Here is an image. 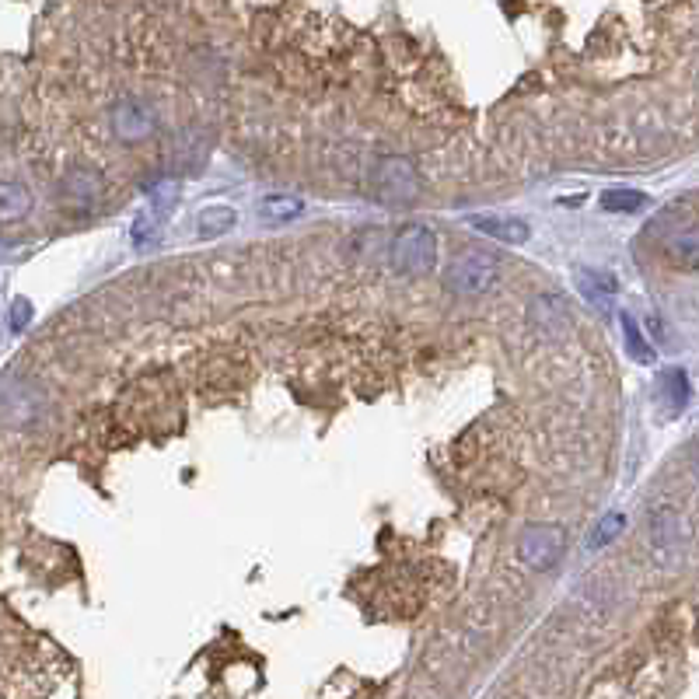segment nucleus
Segmentation results:
<instances>
[{
  "label": "nucleus",
  "mask_w": 699,
  "mask_h": 699,
  "mask_svg": "<svg viewBox=\"0 0 699 699\" xmlns=\"http://www.w3.org/2000/svg\"><path fill=\"white\" fill-rule=\"evenodd\" d=\"M528 322H532L535 336H542V340H563L570 333V326H574L570 301L563 294H539L528 305Z\"/></svg>",
  "instance_id": "423d86ee"
},
{
  "label": "nucleus",
  "mask_w": 699,
  "mask_h": 699,
  "mask_svg": "<svg viewBox=\"0 0 699 699\" xmlns=\"http://www.w3.org/2000/svg\"><path fill=\"white\" fill-rule=\"evenodd\" d=\"M112 133H116L123 144H137L154 133V112L147 109L137 98H123V102L112 109Z\"/></svg>",
  "instance_id": "0eeeda50"
},
{
  "label": "nucleus",
  "mask_w": 699,
  "mask_h": 699,
  "mask_svg": "<svg viewBox=\"0 0 699 699\" xmlns=\"http://www.w3.org/2000/svg\"><path fill=\"white\" fill-rule=\"evenodd\" d=\"M235 221H238V214L231 207H207V210H200V217H196V235L217 238L228 228H235Z\"/></svg>",
  "instance_id": "f3484780"
},
{
  "label": "nucleus",
  "mask_w": 699,
  "mask_h": 699,
  "mask_svg": "<svg viewBox=\"0 0 699 699\" xmlns=\"http://www.w3.org/2000/svg\"><path fill=\"white\" fill-rule=\"evenodd\" d=\"M689 469H693V476L699 479V444L693 448V455H689Z\"/></svg>",
  "instance_id": "5701e85b"
},
{
  "label": "nucleus",
  "mask_w": 699,
  "mask_h": 699,
  "mask_svg": "<svg viewBox=\"0 0 699 699\" xmlns=\"http://www.w3.org/2000/svg\"><path fill=\"white\" fill-rule=\"evenodd\" d=\"M28 210H32V193H28V186H21V182H4V186H0V217L11 224V221H18V217H25Z\"/></svg>",
  "instance_id": "ddd939ff"
},
{
  "label": "nucleus",
  "mask_w": 699,
  "mask_h": 699,
  "mask_svg": "<svg viewBox=\"0 0 699 699\" xmlns=\"http://www.w3.org/2000/svg\"><path fill=\"white\" fill-rule=\"evenodd\" d=\"M60 193L63 203L74 210H91L102 196V175L95 168H70L60 179Z\"/></svg>",
  "instance_id": "6e6552de"
},
{
  "label": "nucleus",
  "mask_w": 699,
  "mask_h": 699,
  "mask_svg": "<svg viewBox=\"0 0 699 699\" xmlns=\"http://www.w3.org/2000/svg\"><path fill=\"white\" fill-rule=\"evenodd\" d=\"M647 542H651V553L661 567H672L686 556L689 549V525L679 511L665 507V511H654L651 518V532H647Z\"/></svg>",
  "instance_id": "39448f33"
},
{
  "label": "nucleus",
  "mask_w": 699,
  "mask_h": 699,
  "mask_svg": "<svg viewBox=\"0 0 699 699\" xmlns=\"http://www.w3.org/2000/svg\"><path fill=\"white\" fill-rule=\"evenodd\" d=\"M469 224L476 231H483V235L504 242V245H525L528 242V224L518 221V217H486V214H479V217H472Z\"/></svg>",
  "instance_id": "f8f14e48"
},
{
  "label": "nucleus",
  "mask_w": 699,
  "mask_h": 699,
  "mask_svg": "<svg viewBox=\"0 0 699 699\" xmlns=\"http://www.w3.org/2000/svg\"><path fill=\"white\" fill-rule=\"evenodd\" d=\"M371 193L378 196L385 207H409V203H416L423 193L420 172H416L413 161L402 158V154H385V158H378L371 168Z\"/></svg>",
  "instance_id": "f257e3e1"
},
{
  "label": "nucleus",
  "mask_w": 699,
  "mask_h": 699,
  "mask_svg": "<svg viewBox=\"0 0 699 699\" xmlns=\"http://www.w3.org/2000/svg\"><path fill=\"white\" fill-rule=\"evenodd\" d=\"M567 532L560 525H528L518 539V560L535 574H546L563 560Z\"/></svg>",
  "instance_id": "20e7f679"
},
{
  "label": "nucleus",
  "mask_w": 699,
  "mask_h": 699,
  "mask_svg": "<svg viewBox=\"0 0 699 699\" xmlns=\"http://www.w3.org/2000/svg\"><path fill=\"white\" fill-rule=\"evenodd\" d=\"M175 203H179V182H175V179H161V186L151 193V210L161 217V221H165V217L175 210Z\"/></svg>",
  "instance_id": "aec40b11"
},
{
  "label": "nucleus",
  "mask_w": 699,
  "mask_h": 699,
  "mask_svg": "<svg viewBox=\"0 0 699 699\" xmlns=\"http://www.w3.org/2000/svg\"><path fill=\"white\" fill-rule=\"evenodd\" d=\"M602 207L612 214H633V210L647 207V196L637 189H609V193H602Z\"/></svg>",
  "instance_id": "a211bd4d"
},
{
  "label": "nucleus",
  "mask_w": 699,
  "mask_h": 699,
  "mask_svg": "<svg viewBox=\"0 0 699 699\" xmlns=\"http://www.w3.org/2000/svg\"><path fill=\"white\" fill-rule=\"evenodd\" d=\"M437 266V235L427 224H402L392 238V270L399 277H427Z\"/></svg>",
  "instance_id": "f03ea898"
},
{
  "label": "nucleus",
  "mask_w": 699,
  "mask_h": 699,
  "mask_svg": "<svg viewBox=\"0 0 699 699\" xmlns=\"http://www.w3.org/2000/svg\"><path fill=\"white\" fill-rule=\"evenodd\" d=\"M577 284H581V294L598 308V312H612V301H616V277L612 273H602V270H581L577 273Z\"/></svg>",
  "instance_id": "9d476101"
},
{
  "label": "nucleus",
  "mask_w": 699,
  "mask_h": 699,
  "mask_svg": "<svg viewBox=\"0 0 699 699\" xmlns=\"http://www.w3.org/2000/svg\"><path fill=\"white\" fill-rule=\"evenodd\" d=\"M28 322H32V301L14 298L11 308H7V329H11V333H25Z\"/></svg>",
  "instance_id": "4be33fe9"
},
{
  "label": "nucleus",
  "mask_w": 699,
  "mask_h": 699,
  "mask_svg": "<svg viewBox=\"0 0 699 699\" xmlns=\"http://www.w3.org/2000/svg\"><path fill=\"white\" fill-rule=\"evenodd\" d=\"M259 214L270 224H287L305 214V203H301L298 196H266V200L259 203Z\"/></svg>",
  "instance_id": "dca6fc26"
},
{
  "label": "nucleus",
  "mask_w": 699,
  "mask_h": 699,
  "mask_svg": "<svg viewBox=\"0 0 699 699\" xmlns=\"http://www.w3.org/2000/svg\"><path fill=\"white\" fill-rule=\"evenodd\" d=\"M161 217L154 214L151 207L144 210V214H137V221H133V242L140 245V249H151L154 242H158V231H161Z\"/></svg>",
  "instance_id": "6ab92c4d"
},
{
  "label": "nucleus",
  "mask_w": 699,
  "mask_h": 699,
  "mask_svg": "<svg viewBox=\"0 0 699 699\" xmlns=\"http://www.w3.org/2000/svg\"><path fill=\"white\" fill-rule=\"evenodd\" d=\"M619 322H623V343H626V353H630L637 364H658V353H654V347L647 343V336L640 333V326L633 322V315H619Z\"/></svg>",
  "instance_id": "2eb2a0df"
},
{
  "label": "nucleus",
  "mask_w": 699,
  "mask_h": 699,
  "mask_svg": "<svg viewBox=\"0 0 699 699\" xmlns=\"http://www.w3.org/2000/svg\"><path fill=\"white\" fill-rule=\"evenodd\" d=\"M39 402H42V395L35 392L28 381L21 388H14V378H7V385H4V416L14 423V427L32 423L35 416H39Z\"/></svg>",
  "instance_id": "1a4fd4ad"
},
{
  "label": "nucleus",
  "mask_w": 699,
  "mask_h": 699,
  "mask_svg": "<svg viewBox=\"0 0 699 699\" xmlns=\"http://www.w3.org/2000/svg\"><path fill=\"white\" fill-rule=\"evenodd\" d=\"M497 277H500L497 256H490L483 249H465L444 270V291L458 294V298H479V294H486L497 284Z\"/></svg>",
  "instance_id": "7ed1b4c3"
},
{
  "label": "nucleus",
  "mask_w": 699,
  "mask_h": 699,
  "mask_svg": "<svg viewBox=\"0 0 699 699\" xmlns=\"http://www.w3.org/2000/svg\"><path fill=\"white\" fill-rule=\"evenodd\" d=\"M623 525H626V518H623V514H605V518L598 521L595 535H591V539H588V546H591V549H602V546H609V542L616 539L619 532H623Z\"/></svg>",
  "instance_id": "412c9836"
},
{
  "label": "nucleus",
  "mask_w": 699,
  "mask_h": 699,
  "mask_svg": "<svg viewBox=\"0 0 699 699\" xmlns=\"http://www.w3.org/2000/svg\"><path fill=\"white\" fill-rule=\"evenodd\" d=\"M661 402H665L668 413H682L689 402V378L686 371H665L661 374Z\"/></svg>",
  "instance_id": "4468645a"
},
{
  "label": "nucleus",
  "mask_w": 699,
  "mask_h": 699,
  "mask_svg": "<svg viewBox=\"0 0 699 699\" xmlns=\"http://www.w3.org/2000/svg\"><path fill=\"white\" fill-rule=\"evenodd\" d=\"M665 256L672 266L679 270H699V224H689V228L675 231L665 245Z\"/></svg>",
  "instance_id": "9b49d317"
}]
</instances>
